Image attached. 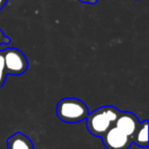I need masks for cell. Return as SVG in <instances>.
I'll use <instances>...</instances> for the list:
<instances>
[{"mask_svg":"<svg viewBox=\"0 0 149 149\" xmlns=\"http://www.w3.org/2000/svg\"><path fill=\"white\" fill-rule=\"evenodd\" d=\"M139 123L140 122H139L136 114L129 111H120L113 126H116V128L120 129L122 132L130 136L131 138V136L133 135L134 131L136 130Z\"/></svg>","mask_w":149,"mask_h":149,"instance_id":"5","label":"cell"},{"mask_svg":"<svg viewBox=\"0 0 149 149\" xmlns=\"http://www.w3.org/2000/svg\"><path fill=\"white\" fill-rule=\"evenodd\" d=\"M89 112V108L85 102L74 97L62 98L56 105L57 118L61 122L68 124L83 122Z\"/></svg>","mask_w":149,"mask_h":149,"instance_id":"2","label":"cell"},{"mask_svg":"<svg viewBox=\"0 0 149 149\" xmlns=\"http://www.w3.org/2000/svg\"><path fill=\"white\" fill-rule=\"evenodd\" d=\"M120 110L112 105H105L89 112L86 118V126L91 135L101 138L114 125Z\"/></svg>","mask_w":149,"mask_h":149,"instance_id":"1","label":"cell"},{"mask_svg":"<svg viewBox=\"0 0 149 149\" xmlns=\"http://www.w3.org/2000/svg\"><path fill=\"white\" fill-rule=\"evenodd\" d=\"M6 76L7 72L6 70H5L4 57H3L2 50H0V88L4 85L5 81H6Z\"/></svg>","mask_w":149,"mask_h":149,"instance_id":"8","label":"cell"},{"mask_svg":"<svg viewBox=\"0 0 149 149\" xmlns=\"http://www.w3.org/2000/svg\"><path fill=\"white\" fill-rule=\"evenodd\" d=\"M131 141L139 147H148V120H145L139 123L136 130L131 136Z\"/></svg>","mask_w":149,"mask_h":149,"instance_id":"7","label":"cell"},{"mask_svg":"<svg viewBox=\"0 0 149 149\" xmlns=\"http://www.w3.org/2000/svg\"><path fill=\"white\" fill-rule=\"evenodd\" d=\"M102 143L106 149H129L133 144L130 136L112 126L101 137Z\"/></svg>","mask_w":149,"mask_h":149,"instance_id":"4","label":"cell"},{"mask_svg":"<svg viewBox=\"0 0 149 149\" xmlns=\"http://www.w3.org/2000/svg\"><path fill=\"white\" fill-rule=\"evenodd\" d=\"M9 43H10V38L5 36V34L3 33V31L0 29V46L8 45Z\"/></svg>","mask_w":149,"mask_h":149,"instance_id":"9","label":"cell"},{"mask_svg":"<svg viewBox=\"0 0 149 149\" xmlns=\"http://www.w3.org/2000/svg\"><path fill=\"white\" fill-rule=\"evenodd\" d=\"M2 53L7 74L19 76L28 70V66H29L28 59L19 49L15 47H8L3 49Z\"/></svg>","mask_w":149,"mask_h":149,"instance_id":"3","label":"cell"},{"mask_svg":"<svg viewBox=\"0 0 149 149\" xmlns=\"http://www.w3.org/2000/svg\"><path fill=\"white\" fill-rule=\"evenodd\" d=\"M6 2H7V0H0V10L5 6Z\"/></svg>","mask_w":149,"mask_h":149,"instance_id":"11","label":"cell"},{"mask_svg":"<svg viewBox=\"0 0 149 149\" xmlns=\"http://www.w3.org/2000/svg\"><path fill=\"white\" fill-rule=\"evenodd\" d=\"M7 149H34L32 140L22 132H17L7 139Z\"/></svg>","mask_w":149,"mask_h":149,"instance_id":"6","label":"cell"},{"mask_svg":"<svg viewBox=\"0 0 149 149\" xmlns=\"http://www.w3.org/2000/svg\"><path fill=\"white\" fill-rule=\"evenodd\" d=\"M83 3H87V4H95L97 2V0H79Z\"/></svg>","mask_w":149,"mask_h":149,"instance_id":"10","label":"cell"}]
</instances>
